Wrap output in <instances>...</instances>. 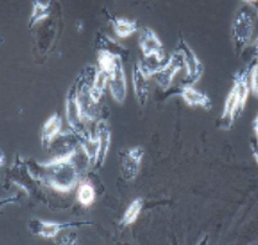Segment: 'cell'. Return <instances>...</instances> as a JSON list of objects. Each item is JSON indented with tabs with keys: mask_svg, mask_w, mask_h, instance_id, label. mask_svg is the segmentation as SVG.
Instances as JSON below:
<instances>
[{
	"mask_svg": "<svg viewBox=\"0 0 258 245\" xmlns=\"http://www.w3.org/2000/svg\"><path fill=\"white\" fill-rule=\"evenodd\" d=\"M253 130H254V135H256V140L258 141V113L253 119Z\"/></svg>",
	"mask_w": 258,
	"mask_h": 245,
	"instance_id": "cell-26",
	"label": "cell"
},
{
	"mask_svg": "<svg viewBox=\"0 0 258 245\" xmlns=\"http://www.w3.org/2000/svg\"><path fill=\"white\" fill-rule=\"evenodd\" d=\"M51 15V2L42 3L41 0H32V13L30 16L29 27H34Z\"/></svg>",
	"mask_w": 258,
	"mask_h": 245,
	"instance_id": "cell-20",
	"label": "cell"
},
{
	"mask_svg": "<svg viewBox=\"0 0 258 245\" xmlns=\"http://www.w3.org/2000/svg\"><path fill=\"white\" fill-rule=\"evenodd\" d=\"M254 30L253 15L248 9H241L236 14L231 25V38L236 52L241 54L251 41Z\"/></svg>",
	"mask_w": 258,
	"mask_h": 245,
	"instance_id": "cell-2",
	"label": "cell"
},
{
	"mask_svg": "<svg viewBox=\"0 0 258 245\" xmlns=\"http://www.w3.org/2000/svg\"><path fill=\"white\" fill-rule=\"evenodd\" d=\"M108 83H109V73L106 72V71L98 68V72L95 74V78L92 84V93L98 102H100L104 92H105V89L108 88Z\"/></svg>",
	"mask_w": 258,
	"mask_h": 245,
	"instance_id": "cell-23",
	"label": "cell"
},
{
	"mask_svg": "<svg viewBox=\"0 0 258 245\" xmlns=\"http://www.w3.org/2000/svg\"><path fill=\"white\" fill-rule=\"evenodd\" d=\"M109 21L112 25V29H114L115 34L119 38H126L131 36L133 34L139 30V24L137 21L128 20L125 18H117V16L108 15Z\"/></svg>",
	"mask_w": 258,
	"mask_h": 245,
	"instance_id": "cell-18",
	"label": "cell"
},
{
	"mask_svg": "<svg viewBox=\"0 0 258 245\" xmlns=\"http://www.w3.org/2000/svg\"><path fill=\"white\" fill-rule=\"evenodd\" d=\"M257 16H258V9H257Z\"/></svg>",
	"mask_w": 258,
	"mask_h": 245,
	"instance_id": "cell-28",
	"label": "cell"
},
{
	"mask_svg": "<svg viewBox=\"0 0 258 245\" xmlns=\"http://www.w3.org/2000/svg\"><path fill=\"white\" fill-rule=\"evenodd\" d=\"M184 68V59H183L182 54L178 50L172 52L168 57H167L166 62L162 65L161 68H158L155 73L151 76V78L155 79L157 86L162 89L167 90L171 87L173 79L177 76L180 71Z\"/></svg>",
	"mask_w": 258,
	"mask_h": 245,
	"instance_id": "cell-3",
	"label": "cell"
},
{
	"mask_svg": "<svg viewBox=\"0 0 258 245\" xmlns=\"http://www.w3.org/2000/svg\"><path fill=\"white\" fill-rule=\"evenodd\" d=\"M249 88L254 98H258V62L249 70Z\"/></svg>",
	"mask_w": 258,
	"mask_h": 245,
	"instance_id": "cell-24",
	"label": "cell"
},
{
	"mask_svg": "<svg viewBox=\"0 0 258 245\" xmlns=\"http://www.w3.org/2000/svg\"><path fill=\"white\" fill-rule=\"evenodd\" d=\"M254 55H256V57L258 60V37L254 40Z\"/></svg>",
	"mask_w": 258,
	"mask_h": 245,
	"instance_id": "cell-27",
	"label": "cell"
},
{
	"mask_svg": "<svg viewBox=\"0 0 258 245\" xmlns=\"http://www.w3.org/2000/svg\"><path fill=\"white\" fill-rule=\"evenodd\" d=\"M251 148H252V154H253L254 159H256V162L258 164V141L256 139L251 141Z\"/></svg>",
	"mask_w": 258,
	"mask_h": 245,
	"instance_id": "cell-25",
	"label": "cell"
},
{
	"mask_svg": "<svg viewBox=\"0 0 258 245\" xmlns=\"http://www.w3.org/2000/svg\"><path fill=\"white\" fill-rule=\"evenodd\" d=\"M142 208H144V200L142 198H135L133 202L130 203L127 208H126L125 213H123L121 218V225L122 227H127V225L134 224L141 214Z\"/></svg>",
	"mask_w": 258,
	"mask_h": 245,
	"instance_id": "cell-22",
	"label": "cell"
},
{
	"mask_svg": "<svg viewBox=\"0 0 258 245\" xmlns=\"http://www.w3.org/2000/svg\"><path fill=\"white\" fill-rule=\"evenodd\" d=\"M90 222H48L42 219H31L29 223V228L32 234L42 236L45 239H53L58 235L59 232L70 228H79L83 225H90Z\"/></svg>",
	"mask_w": 258,
	"mask_h": 245,
	"instance_id": "cell-6",
	"label": "cell"
},
{
	"mask_svg": "<svg viewBox=\"0 0 258 245\" xmlns=\"http://www.w3.org/2000/svg\"><path fill=\"white\" fill-rule=\"evenodd\" d=\"M139 45L145 59L155 57L158 61L166 60L163 43H162L160 37L157 36V34L150 27H144V29L140 30Z\"/></svg>",
	"mask_w": 258,
	"mask_h": 245,
	"instance_id": "cell-8",
	"label": "cell"
},
{
	"mask_svg": "<svg viewBox=\"0 0 258 245\" xmlns=\"http://www.w3.org/2000/svg\"><path fill=\"white\" fill-rule=\"evenodd\" d=\"M108 88L112 99L116 103L122 104L125 102L127 95V82H126V74L121 59L116 60L115 66L109 73Z\"/></svg>",
	"mask_w": 258,
	"mask_h": 245,
	"instance_id": "cell-9",
	"label": "cell"
},
{
	"mask_svg": "<svg viewBox=\"0 0 258 245\" xmlns=\"http://www.w3.org/2000/svg\"><path fill=\"white\" fill-rule=\"evenodd\" d=\"M177 50L182 54L183 59H184V68L186 73L183 83L194 86V84H196L198 81H200V78L203 77V73H204V65L200 61L199 57L197 56L196 52L193 51V48L186 43L184 38H180L179 42H178Z\"/></svg>",
	"mask_w": 258,
	"mask_h": 245,
	"instance_id": "cell-5",
	"label": "cell"
},
{
	"mask_svg": "<svg viewBox=\"0 0 258 245\" xmlns=\"http://www.w3.org/2000/svg\"><path fill=\"white\" fill-rule=\"evenodd\" d=\"M145 150L141 146H134L121 155V172L126 181H134L139 176Z\"/></svg>",
	"mask_w": 258,
	"mask_h": 245,
	"instance_id": "cell-10",
	"label": "cell"
},
{
	"mask_svg": "<svg viewBox=\"0 0 258 245\" xmlns=\"http://www.w3.org/2000/svg\"><path fill=\"white\" fill-rule=\"evenodd\" d=\"M177 94L185 102L186 106L191 107V108L200 107L205 111L211 109V99L209 95L202 90H198L190 84H183L182 87H179V89L177 90Z\"/></svg>",
	"mask_w": 258,
	"mask_h": 245,
	"instance_id": "cell-12",
	"label": "cell"
},
{
	"mask_svg": "<svg viewBox=\"0 0 258 245\" xmlns=\"http://www.w3.org/2000/svg\"><path fill=\"white\" fill-rule=\"evenodd\" d=\"M79 148H81V136L71 129L68 131H62L49 145L48 150L52 158H70Z\"/></svg>",
	"mask_w": 258,
	"mask_h": 245,
	"instance_id": "cell-7",
	"label": "cell"
},
{
	"mask_svg": "<svg viewBox=\"0 0 258 245\" xmlns=\"http://www.w3.org/2000/svg\"><path fill=\"white\" fill-rule=\"evenodd\" d=\"M66 119H67L68 125L72 129L74 133L81 136L88 130L84 122L83 114H82L81 106L78 102V93H77V79L71 84L70 89L66 97Z\"/></svg>",
	"mask_w": 258,
	"mask_h": 245,
	"instance_id": "cell-4",
	"label": "cell"
},
{
	"mask_svg": "<svg viewBox=\"0 0 258 245\" xmlns=\"http://www.w3.org/2000/svg\"><path fill=\"white\" fill-rule=\"evenodd\" d=\"M95 197V189L93 187V184H90L87 181H82L78 184V189H77V200L81 203V206L83 207H90V206L94 203Z\"/></svg>",
	"mask_w": 258,
	"mask_h": 245,
	"instance_id": "cell-21",
	"label": "cell"
},
{
	"mask_svg": "<svg viewBox=\"0 0 258 245\" xmlns=\"http://www.w3.org/2000/svg\"><path fill=\"white\" fill-rule=\"evenodd\" d=\"M81 145L82 149L84 150L86 155L88 156L90 162V166H95L97 165V159H98V151H99V145H98V139L95 136V134L93 135L89 130H87L86 133L81 135Z\"/></svg>",
	"mask_w": 258,
	"mask_h": 245,
	"instance_id": "cell-19",
	"label": "cell"
},
{
	"mask_svg": "<svg viewBox=\"0 0 258 245\" xmlns=\"http://www.w3.org/2000/svg\"><path fill=\"white\" fill-rule=\"evenodd\" d=\"M95 136L98 139L99 151L97 159V167H103L108 158L109 150L111 146V129L106 119H99L95 126Z\"/></svg>",
	"mask_w": 258,
	"mask_h": 245,
	"instance_id": "cell-11",
	"label": "cell"
},
{
	"mask_svg": "<svg viewBox=\"0 0 258 245\" xmlns=\"http://www.w3.org/2000/svg\"><path fill=\"white\" fill-rule=\"evenodd\" d=\"M248 77H249V70H243L241 72H237L234 77V89L236 98H237V114L240 117L242 114L243 109H245L247 99H248L249 90L251 88L248 86Z\"/></svg>",
	"mask_w": 258,
	"mask_h": 245,
	"instance_id": "cell-15",
	"label": "cell"
},
{
	"mask_svg": "<svg viewBox=\"0 0 258 245\" xmlns=\"http://www.w3.org/2000/svg\"><path fill=\"white\" fill-rule=\"evenodd\" d=\"M73 155L70 158H52L48 161L41 162V181L63 193L76 188L81 182L82 172L74 161Z\"/></svg>",
	"mask_w": 258,
	"mask_h": 245,
	"instance_id": "cell-1",
	"label": "cell"
},
{
	"mask_svg": "<svg viewBox=\"0 0 258 245\" xmlns=\"http://www.w3.org/2000/svg\"><path fill=\"white\" fill-rule=\"evenodd\" d=\"M62 126L63 120L59 113H54L46 120L42 129H41V145L43 149L48 150L49 145L62 133Z\"/></svg>",
	"mask_w": 258,
	"mask_h": 245,
	"instance_id": "cell-14",
	"label": "cell"
},
{
	"mask_svg": "<svg viewBox=\"0 0 258 245\" xmlns=\"http://www.w3.org/2000/svg\"><path fill=\"white\" fill-rule=\"evenodd\" d=\"M148 78L146 73L142 71L141 66L137 62L133 67V87L137 103L140 107L144 108L148 101V94H150V88H148Z\"/></svg>",
	"mask_w": 258,
	"mask_h": 245,
	"instance_id": "cell-13",
	"label": "cell"
},
{
	"mask_svg": "<svg viewBox=\"0 0 258 245\" xmlns=\"http://www.w3.org/2000/svg\"><path fill=\"white\" fill-rule=\"evenodd\" d=\"M95 48L98 52H108V54L114 55V56L121 59L122 61L128 56L127 50L123 47L119 41L114 40L108 35L101 34V32H99L95 37Z\"/></svg>",
	"mask_w": 258,
	"mask_h": 245,
	"instance_id": "cell-16",
	"label": "cell"
},
{
	"mask_svg": "<svg viewBox=\"0 0 258 245\" xmlns=\"http://www.w3.org/2000/svg\"><path fill=\"white\" fill-rule=\"evenodd\" d=\"M237 115V98H236L234 89H231L226 97V102H225L224 111H222L219 126H220L222 130H230L231 126L234 125L235 118Z\"/></svg>",
	"mask_w": 258,
	"mask_h": 245,
	"instance_id": "cell-17",
	"label": "cell"
}]
</instances>
